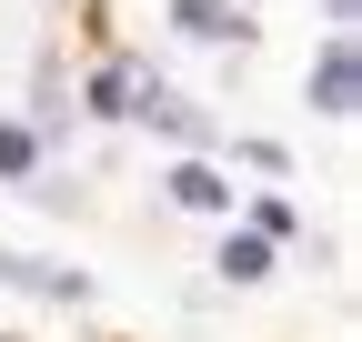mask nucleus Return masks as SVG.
Segmentation results:
<instances>
[{"label": "nucleus", "instance_id": "f257e3e1", "mask_svg": "<svg viewBox=\"0 0 362 342\" xmlns=\"http://www.w3.org/2000/svg\"><path fill=\"white\" fill-rule=\"evenodd\" d=\"M312 101H322L332 121H352V101H362V61H352V40H332L322 61H312V81H302Z\"/></svg>", "mask_w": 362, "mask_h": 342}, {"label": "nucleus", "instance_id": "423d86ee", "mask_svg": "<svg viewBox=\"0 0 362 342\" xmlns=\"http://www.w3.org/2000/svg\"><path fill=\"white\" fill-rule=\"evenodd\" d=\"M40 171V131L30 121H0V182H30Z\"/></svg>", "mask_w": 362, "mask_h": 342}, {"label": "nucleus", "instance_id": "f03ea898", "mask_svg": "<svg viewBox=\"0 0 362 342\" xmlns=\"http://www.w3.org/2000/svg\"><path fill=\"white\" fill-rule=\"evenodd\" d=\"M161 191H171L181 211H232V171H211V161H171Z\"/></svg>", "mask_w": 362, "mask_h": 342}, {"label": "nucleus", "instance_id": "20e7f679", "mask_svg": "<svg viewBox=\"0 0 362 342\" xmlns=\"http://www.w3.org/2000/svg\"><path fill=\"white\" fill-rule=\"evenodd\" d=\"M171 20L192 30V40H242V11H232V0H171Z\"/></svg>", "mask_w": 362, "mask_h": 342}, {"label": "nucleus", "instance_id": "0eeeda50", "mask_svg": "<svg viewBox=\"0 0 362 342\" xmlns=\"http://www.w3.org/2000/svg\"><path fill=\"white\" fill-rule=\"evenodd\" d=\"M322 11H332V20H352V0H322Z\"/></svg>", "mask_w": 362, "mask_h": 342}, {"label": "nucleus", "instance_id": "7ed1b4c3", "mask_svg": "<svg viewBox=\"0 0 362 342\" xmlns=\"http://www.w3.org/2000/svg\"><path fill=\"white\" fill-rule=\"evenodd\" d=\"M141 101H151V81L131 71V61H101V71H90V111H101V121H141Z\"/></svg>", "mask_w": 362, "mask_h": 342}, {"label": "nucleus", "instance_id": "39448f33", "mask_svg": "<svg viewBox=\"0 0 362 342\" xmlns=\"http://www.w3.org/2000/svg\"><path fill=\"white\" fill-rule=\"evenodd\" d=\"M211 262H221V282H262V272H272V242H262V232H221Z\"/></svg>", "mask_w": 362, "mask_h": 342}]
</instances>
